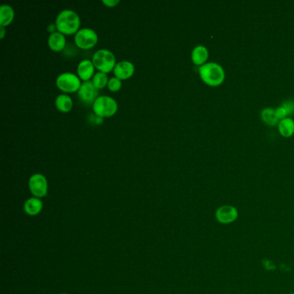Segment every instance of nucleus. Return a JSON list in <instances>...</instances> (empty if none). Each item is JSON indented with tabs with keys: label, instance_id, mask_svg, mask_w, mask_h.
I'll return each mask as SVG.
<instances>
[{
	"label": "nucleus",
	"instance_id": "obj_1",
	"mask_svg": "<svg viewBox=\"0 0 294 294\" xmlns=\"http://www.w3.org/2000/svg\"><path fill=\"white\" fill-rule=\"evenodd\" d=\"M199 76L208 87H220L225 81V71L216 62H207L199 68Z\"/></svg>",
	"mask_w": 294,
	"mask_h": 294
},
{
	"label": "nucleus",
	"instance_id": "obj_2",
	"mask_svg": "<svg viewBox=\"0 0 294 294\" xmlns=\"http://www.w3.org/2000/svg\"><path fill=\"white\" fill-rule=\"evenodd\" d=\"M55 25L58 32L63 35H75L80 30L81 18L79 15L71 10H65L58 14Z\"/></svg>",
	"mask_w": 294,
	"mask_h": 294
},
{
	"label": "nucleus",
	"instance_id": "obj_3",
	"mask_svg": "<svg viewBox=\"0 0 294 294\" xmlns=\"http://www.w3.org/2000/svg\"><path fill=\"white\" fill-rule=\"evenodd\" d=\"M119 109V105L115 99L109 96L98 97L92 104V111L99 118H111L115 115Z\"/></svg>",
	"mask_w": 294,
	"mask_h": 294
},
{
	"label": "nucleus",
	"instance_id": "obj_4",
	"mask_svg": "<svg viewBox=\"0 0 294 294\" xmlns=\"http://www.w3.org/2000/svg\"><path fill=\"white\" fill-rule=\"evenodd\" d=\"M92 63L99 72L108 74L114 70L116 66L115 55L108 49H99L92 56Z\"/></svg>",
	"mask_w": 294,
	"mask_h": 294
},
{
	"label": "nucleus",
	"instance_id": "obj_5",
	"mask_svg": "<svg viewBox=\"0 0 294 294\" xmlns=\"http://www.w3.org/2000/svg\"><path fill=\"white\" fill-rule=\"evenodd\" d=\"M81 84V79L72 72H63L56 79V87L58 89L66 93L79 92Z\"/></svg>",
	"mask_w": 294,
	"mask_h": 294
},
{
	"label": "nucleus",
	"instance_id": "obj_6",
	"mask_svg": "<svg viewBox=\"0 0 294 294\" xmlns=\"http://www.w3.org/2000/svg\"><path fill=\"white\" fill-rule=\"evenodd\" d=\"M98 34L93 29L84 28L79 30L75 36L76 46L83 50H88L98 44Z\"/></svg>",
	"mask_w": 294,
	"mask_h": 294
},
{
	"label": "nucleus",
	"instance_id": "obj_7",
	"mask_svg": "<svg viewBox=\"0 0 294 294\" xmlns=\"http://www.w3.org/2000/svg\"><path fill=\"white\" fill-rule=\"evenodd\" d=\"M239 217V211L234 205H221L215 211V218L221 225H231Z\"/></svg>",
	"mask_w": 294,
	"mask_h": 294
},
{
	"label": "nucleus",
	"instance_id": "obj_8",
	"mask_svg": "<svg viewBox=\"0 0 294 294\" xmlns=\"http://www.w3.org/2000/svg\"><path fill=\"white\" fill-rule=\"evenodd\" d=\"M29 190L35 198L41 199L48 193V181L45 176L41 173H35L29 179Z\"/></svg>",
	"mask_w": 294,
	"mask_h": 294
},
{
	"label": "nucleus",
	"instance_id": "obj_9",
	"mask_svg": "<svg viewBox=\"0 0 294 294\" xmlns=\"http://www.w3.org/2000/svg\"><path fill=\"white\" fill-rule=\"evenodd\" d=\"M78 97L82 103L86 104H93L98 98V90L93 86L92 81H86L81 84L79 90Z\"/></svg>",
	"mask_w": 294,
	"mask_h": 294
},
{
	"label": "nucleus",
	"instance_id": "obj_10",
	"mask_svg": "<svg viewBox=\"0 0 294 294\" xmlns=\"http://www.w3.org/2000/svg\"><path fill=\"white\" fill-rule=\"evenodd\" d=\"M113 72L116 78L119 79L120 81H125L132 77L135 72V66L130 61H120L119 63L116 64Z\"/></svg>",
	"mask_w": 294,
	"mask_h": 294
},
{
	"label": "nucleus",
	"instance_id": "obj_11",
	"mask_svg": "<svg viewBox=\"0 0 294 294\" xmlns=\"http://www.w3.org/2000/svg\"><path fill=\"white\" fill-rule=\"evenodd\" d=\"M94 69H95V66L92 63V61L90 60L81 61L77 67L79 78L84 82L89 81L91 78H93L94 76Z\"/></svg>",
	"mask_w": 294,
	"mask_h": 294
},
{
	"label": "nucleus",
	"instance_id": "obj_12",
	"mask_svg": "<svg viewBox=\"0 0 294 294\" xmlns=\"http://www.w3.org/2000/svg\"><path fill=\"white\" fill-rule=\"evenodd\" d=\"M191 58H192L193 64L199 67L207 63L208 59H209V51L207 48L203 45L195 47L192 51Z\"/></svg>",
	"mask_w": 294,
	"mask_h": 294
},
{
	"label": "nucleus",
	"instance_id": "obj_13",
	"mask_svg": "<svg viewBox=\"0 0 294 294\" xmlns=\"http://www.w3.org/2000/svg\"><path fill=\"white\" fill-rule=\"evenodd\" d=\"M49 49L54 52H61L66 47V38L60 32H55L49 35L48 40Z\"/></svg>",
	"mask_w": 294,
	"mask_h": 294
},
{
	"label": "nucleus",
	"instance_id": "obj_14",
	"mask_svg": "<svg viewBox=\"0 0 294 294\" xmlns=\"http://www.w3.org/2000/svg\"><path fill=\"white\" fill-rule=\"evenodd\" d=\"M278 131L285 138H289L294 135V120L291 118H285L279 122Z\"/></svg>",
	"mask_w": 294,
	"mask_h": 294
},
{
	"label": "nucleus",
	"instance_id": "obj_15",
	"mask_svg": "<svg viewBox=\"0 0 294 294\" xmlns=\"http://www.w3.org/2000/svg\"><path fill=\"white\" fill-rule=\"evenodd\" d=\"M15 18V12L12 6L3 5L0 7V25L6 27L12 23Z\"/></svg>",
	"mask_w": 294,
	"mask_h": 294
},
{
	"label": "nucleus",
	"instance_id": "obj_16",
	"mask_svg": "<svg viewBox=\"0 0 294 294\" xmlns=\"http://www.w3.org/2000/svg\"><path fill=\"white\" fill-rule=\"evenodd\" d=\"M43 209V202L40 199L33 197L28 199L24 204V211L29 216H35L40 213Z\"/></svg>",
	"mask_w": 294,
	"mask_h": 294
},
{
	"label": "nucleus",
	"instance_id": "obj_17",
	"mask_svg": "<svg viewBox=\"0 0 294 294\" xmlns=\"http://www.w3.org/2000/svg\"><path fill=\"white\" fill-rule=\"evenodd\" d=\"M261 119H262L264 124L270 126V127L278 126V124L280 122V120L277 119L276 114H275V109H273V108H270V107L264 108L262 111Z\"/></svg>",
	"mask_w": 294,
	"mask_h": 294
},
{
	"label": "nucleus",
	"instance_id": "obj_18",
	"mask_svg": "<svg viewBox=\"0 0 294 294\" xmlns=\"http://www.w3.org/2000/svg\"><path fill=\"white\" fill-rule=\"evenodd\" d=\"M55 106L61 113H69L72 108V98L66 94H61L55 98Z\"/></svg>",
	"mask_w": 294,
	"mask_h": 294
},
{
	"label": "nucleus",
	"instance_id": "obj_19",
	"mask_svg": "<svg viewBox=\"0 0 294 294\" xmlns=\"http://www.w3.org/2000/svg\"><path fill=\"white\" fill-rule=\"evenodd\" d=\"M108 82H109V79H108L106 74L101 72L95 74L92 81V83L93 84V86L97 90L103 89L108 85Z\"/></svg>",
	"mask_w": 294,
	"mask_h": 294
},
{
	"label": "nucleus",
	"instance_id": "obj_20",
	"mask_svg": "<svg viewBox=\"0 0 294 294\" xmlns=\"http://www.w3.org/2000/svg\"><path fill=\"white\" fill-rule=\"evenodd\" d=\"M108 89L110 90L111 92H119V90L122 88V81L116 77L111 78L108 82Z\"/></svg>",
	"mask_w": 294,
	"mask_h": 294
},
{
	"label": "nucleus",
	"instance_id": "obj_21",
	"mask_svg": "<svg viewBox=\"0 0 294 294\" xmlns=\"http://www.w3.org/2000/svg\"><path fill=\"white\" fill-rule=\"evenodd\" d=\"M285 110L286 111L287 113V115H288V118H290L291 115L294 114V101L293 100H291V99H288L286 101L283 102L282 104H281Z\"/></svg>",
	"mask_w": 294,
	"mask_h": 294
},
{
	"label": "nucleus",
	"instance_id": "obj_22",
	"mask_svg": "<svg viewBox=\"0 0 294 294\" xmlns=\"http://www.w3.org/2000/svg\"><path fill=\"white\" fill-rule=\"evenodd\" d=\"M102 3L104 4V6H106L107 7L113 8L119 5V0H103Z\"/></svg>",
	"mask_w": 294,
	"mask_h": 294
},
{
	"label": "nucleus",
	"instance_id": "obj_23",
	"mask_svg": "<svg viewBox=\"0 0 294 294\" xmlns=\"http://www.w3.org/2000/svg\"><path fill=\"white\" fill-rule=\"evenodd\" d=\"M55 29H56V25H55V24H50V25H49V27H48V31L50 32V33H51V34H53V33H55Z\"/></svg>",
	"mask_w": 294,
	"mask_h": 294
},
{
	"label": "nucleus",
	"instance_id": "obj_24",
	"mask_svg": "<svg viewBox=\"0 0 294 294\" xmlns=\"http://www.w3.org/2000/svg\"><path fill=\"white\" fill-rule=\"evenodd\" d=\"M5 35H6V29H5V27H1L0 28V38L3 39Z\"/></svg>",
	"mask_w": 294,
	"mask_h": 294
},
{
	"label": "nucleus",
	"instance_id": "obj_25",
	"mask_svg": "<svg viewBox=\"0 0 294 294\" xmlns=\"http://www.w3.org/2000/svg\"><path fill=\"white\" fill-rule=\"evenodd\" d=\"M288 294H294V292H290V293Z\"/></svg>",
	"mask_w": 294,
	"mask_h": 294
},
{
	"label": "nucleus",
	"instance_id": "obj_26",
	"mask_svg": "<svg viewBox=\"0 0 294 294\" xmlns=\"http://www.w3.org/2000/svg\"><path fill=\"white\" fill-rule=\"evenodd\" d=\"M61 294H66V293H61Z\"/></svg>",
	"mask_w": 294,
	"mask_h": 294
}]
</instances>
